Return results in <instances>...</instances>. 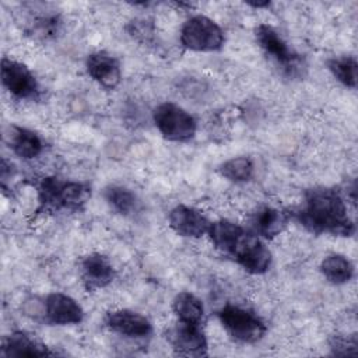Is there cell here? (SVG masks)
I'll return each mask as SVG.
<instances>
[{
    "label": "cell",
    "instance_id": "1",
    "mask_svg": "<svg viewBox=\"0 0 358 358\" xmlns=\"http://www.w3.org/2000/svg\"><path fill=\"white\" fill-rule=\"evenodd\" d=\"M289 215L316 235L350 238L355 234L345 196L336 187L317 186L305 190L301 204Z\"/></svg>",
    "mask_w": 358,
    "mask_h": 358
},
{
    "label": "cell",
    "instance_id": "2",
    "mask_svg": "<svg viewBox=\"0 0 358 358\" xmlns=\"http://www.w3.org/2000/svg\"><path fill=\"white\" fill-rule=\"evenodd\" d=\"M92 196L88 182L67 180L59 176H43L36 185L39 213H80Z\"/></svg>",
    "mask_w": 358,
    "mask_h": 358
},
{
    "label": "cell",
    "instance_id": "3",
    "mask_svg": "<svg viewBox=\"0 0 358 358\" xmlns=\"http://www.w3.org/2000/svg\"><path fill=\"white\" fill-rule=\"evenodd\" d=\"M255 39L262 52L274 63L280 73L288 78L303 76L306 63L295 52L284 36L270 24H259L255 28Z\"/></svg>",
    "mask_w": 358,
    "mask_h": 358
},
{
    "label": "cell",
    "instance_id": "4",
    "mask_svg": "<svg viewBox=\"0 0 358 358\" xmlns=\"http://www.w3.org/2000/svg\"><path fill=\"white\" fill-rule=\"evenodd\" d=\"M217 317L227 334L241 344H255L267 333L264 320L255 310L241 305H222L217 312Z\"/></svg>",
    "mask_w": 358,
    "mask_h": 358
},
{
    "label": "cell",
    "instance_id": "5",
    "mask_svg": "<svg viewBox=\"0 0 358 358\" xmlns=\"http://www.w3.org/2000/svg\"><path fill=\"white\" fill-rule=\"evenodd\" d=\"M180 45L190 52L211 53L224 48L225 32L213 18L196 14L187 18L179 32Z\"/></svg>",
    "mask_w": 358,
    "mask_h": 358
},
{
    "label": "cell",
    "instance_id": "6",
    "mask_svg": "<svg viewBox=\"0 0 358 358\" xmlns=\"http://www.w3.org/2000/svg\"><path fill=\"white\" fill-rule=\"evenodd\" d=\"M152 122L159 134L172 143H187L197 131V122L175 102H162L152 110Z\"/></svg>",
    "mask_w": 358,
    "mask_h": 358
},
{
    "label": "cell",
    "instance_id": "7",
    "mask_svg": "<svg viewBox=\"0 0 358 358\" xmlns=\"http://www.w3.org/2000/svg\"><path fill=\"white\" fill-rule=\"evenodd\" d=\"M228 257H231L246 273L253 275L266 274L273 263L271 250L264 241L253 234L249 228L239 236Z\"/></svg>",
    "mask_w": 358,
    "mask_h": 358
},
{
    "label": "cell",
    "instance_id": "8",
    "mask_svg": "<svg viewBox=\"0 0 358 358\" xmlns=\"http://www.w3.org/2000/svg\"><path fill=\"white\" fill-rule=\"evenodd\" d=\"M1 84L6 91L18 101H38L41 85L34 71L22 62L4 56L0 67Z\"/></svg>",
    "mask_w": 358,
    "mask_h": 358
},
{
    "label": "cell",
    "instance_id": "9",
    "mask_svg": "<svg viewBox=\"0 0 358 358\" xmlns=\"http://www.w3.org/2000/svg\"><path fill=\"white\" fill-rule=\"evenodd\" d=\"M166 340L178 355L206 357L208 354V340L203 324L176 320L168 330Z\"/></svg>",
    "mask_w": 358,
    "mask_h": 358
},
{
    "label": "cell",
    "instance_id": "10",
    "mask_svg": "<svg viewBox=\"0 0 358 358\" xmlns=\"http://www.w3.org/2000/svg\"><path fill=\"white\" fill-rule=\"evenodd\" d=\"M78 274L84 289L87 292H95L113 282L116 270L106 255L101 252H91L81 257Z\"/></svg>",
    "mask_w": 358,
    "mask_h": 358
},
{
    "label": "cell",
    "instance_id": "11",
    "mask_svg": "<svg viewBox=\"0 0 358 358\" xmlns=\"http://www.w3.org/2000/svg\"><path fill=\"white\" fill-rule=\"evenodd\" d=\"M103 322L112 333L126 338L141 340L152 334V323L150 319L133 309H113L105 315Z\"/></svg>",
    "mask_w": 358,
    "mask_h": 358
},
{
    "label": "cell",
    "instance_id": "12",
    "mask_svg": "<svg viewBox=\"0 0 358 358\" xmlns=\"http://www.w3.org/2000/svg\"><path fill=\"white\" fill-rule=\"evenodd\" d=\"M42 315L45 322L53 326H73L84 320L83 306L63 292H50L45 296Z\"/></svg>",
    "mask_w": 358,
    "mask_h": 358
},
{
    "label": "cell",
    "instance_id": "13",
    "mask_svg": "<svg viewBox=\"0 0 358 358\" xmlns=\"http://www.w3.org/2000/svg\"><path fill=\"white\" fill-rule=\"evenodd\" d=\"M85 70L92 81L105 90H115L122 83V66L116 56L96 50L87 56Z\"/></svg>",
    "mask_w": 358,
    "mask_h": 358
},
{
    "label": "cell",
    "instance_id": "14",
    "mask_svg": "<svg viewBox=\"0 0 358 358\" xmlns=\"http://www.w3.org/2000/svg\"><path fill=\"white\" fill-rule=\"evenodd\" d=\"M168 224L179 236L199 239L207 235L211 221L200 210L192 206L178 204L169 211Z\"/></svg>",
    "mask_w": 358,
    "mask_h": 358
},
{
    "label": "cell",
    "instance_id": "15",
    "mask_svg": "<svg viewBox=\"0 0 358 358\" xmlns=\"http://www.w3.org/2000/svg\"><path fill=\"white\" fill-rule=\"evenodd\" d=\"M289 213L273 206L259 207L250 217V231L263 241H271L284 232L289 222Z\"/></svg>",
    "mask_w": 358,
    "mask_h": 358
},
{
    "label": "cell",
    "instance_id": "16",
    "mask_svg": "<svg viewBox=\"0 0 358 358\" xmlns=\"http://www.w3.org/2000/svg\"><path fill=\"white\" fill-rule=\"evenodd\" d=\"M1 357H48L55 355L53 351L49 350L48 345L38 341L35 337L25 331H13L6 336L1 341L0 348Z\"/></svg>",
    "mask_w": 358,
    "mask_h": 358
},
{
    "label": "cell",
    "instance_id": "17",
    "mask_svg": "<svg viewBox=\"0 0 358 358\" xmlns=\"http://www.w3.org/2000/svg\"><path fill=\"white\" fill-rule=\"evenodd\" d=\"M7 143L11 151L25 161L38 158L45 150L43 140L35 130L18 124L8 127Z\"/></svg>",
    "mask_w": 358,
    "mask_h": 358
},
{
    "label": "cell",
    "instance_id": "18",
    "mask_svg": "<svg viewBox=\"0 0 358 358\" xmlns=\"http://www.w3.org/2000/svg\"><path fill=\"white\" fill-rule=\"evenodd\" d=\"M319 270L324 280L333 285H344L355 275L354 263L340 253L324 256L319 264Z\"/></svg>",
    "mask_w": 358,
    "mask_h": 358
},
{
    "label": "cell",
    "instance_id": "19",
    "mask_svg": "<svg viewBox=\"0 0 358 358\" xmlns=\"http://www.w3.org/2000/svg\"><path fill=\"white\" fill-rule=\"evenodd\" d=\"M172 312L176 320L196 324H203L206 316L203 301L189 291H180L173 296Z\"/></svg>",
    "mask_w": 358,
    "mask_h": 358
},
{
    "label": "cell",
    "instance_id": "20",
    "mask_svg": "<svg viewBox=\"0 0 358 358\" xmlns=\"http://www.w3.org/2000/svg\"><path fill=\"white\" fill-rule=\"evenodd\" d=\"M103 199L109 208L122 217L134 215L140 206L136 193L123 185L106 186L103 189Z\"/></svg>",
    "mask_w": 358,
    "mask_h": 358
},
{
    "label": "cell",
    "instance_id": "21",
    "mask_svg": "<svg viewBox=\"0 0 358 358\" xmlns=\"http://www.w3.org/2000/svg\"><path fill=\"white\" fill-rule=\"evenodd\" d=\"M62 28V18L57 13L43 11L34 13L28 18L27 22V32L39 41H49L59 35Z\"/></svg>",
    "mask_w": 358,
    "mask_h": 358
},
{
    "label": "cell",
    "instance_id": "22",
    "mask_svg": "<svg viewBox=\"0 0 358 358\" xmlns=\"http://www.w3.org/2000/svg\"><path fill=\"white\" fill-rule=\"evenodd\" d=\"M330 74L338 81L343 87L355 90L358 80V63L352 55H340L333 56L326 63Z\"/></svg>",
    "mask_w": 358,
    "mask_h": 358
},
{
    "label": "cell",
    "instance_id": "23",
    "mask_svg": "<svg viewBox=\"0 0 358 358\" xmlns=\"http://www.w3.org/2000/svg\"><path fill=\"white\" fill-rule=\"evenodd\" d=\"M218 173L228 182L241 185L248 183L255 176V162L250 157H232L218 166Z\"/></svg>",
    "mask_w": 358,
    "mask_h": 358
},
{
    "label": "cell",
    "instance_id": "24",
    "mask_svg": "<svg viewBox=\"0 0 358 358\" xmlns=\"http://www.w3.org/2000/svg\"><path fill=\"white\" fill-rule=\"evenodd\" d=\"M329 348L331 355L345 357V355H357L358 354V338L357 334H333L329 338Z\"/></svg>",
    "mask_w": 358,
    "mask_h": 358
},
{
    "label": "cell",
    "instance_id": "25",
    "mask_svg": "<svg viewBox=\"0 0 358 358\" xmlns=\"http://www.w3.org/2000/svg\"><path fill=\"white\" fill-rule=\"evenodd\" d=\"M248 4L255 8H263V7H268L270 1H253V3H248Z\"/></svg>",
    "mask_w": 358,
    "mask_h": 358
}]
</instances>
